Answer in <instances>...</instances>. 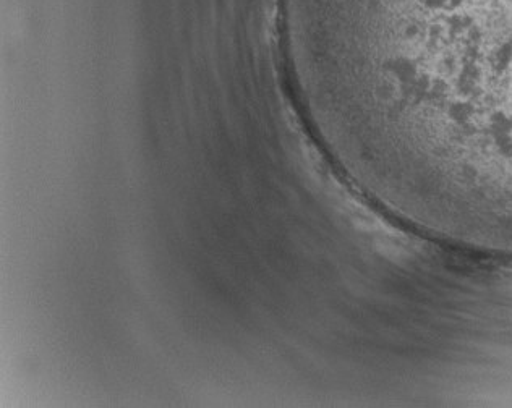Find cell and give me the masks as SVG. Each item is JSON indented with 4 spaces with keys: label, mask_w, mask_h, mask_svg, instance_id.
Segmentation results:
<instances>
[{
    "label": "cell",
    "mask_w": 512,
    "mask_h": 408,
    "mask_svg": "<svg viewBox=\"0 0 512 408\" xmlns=\"http://www.w3.org/2000/svg\"><path fill=\"white\" fill-rule=\"evenodd\" d=\"M313 104L376 145L512 177V0H282Z\"/></svg>",
    "instance_id": "obj_1"
}]
</instances>
